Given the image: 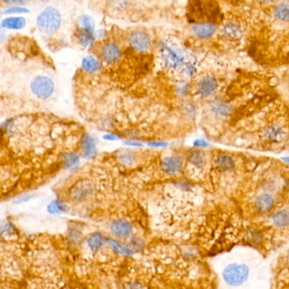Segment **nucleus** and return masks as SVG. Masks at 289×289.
Segmentation results:
<instances>
[{
	"label": "nucleus",
	"mask_w": 289,
	"mask_h": 289,
	"mask_svg": "<svg viewBox=\"0 0 289 289\" xmlns=\"http://www.w3.org/2000/svg\"><path fill=\"white\" fill-rule=\"evenodd\" d=\"M40 1H41V2H42V3H47V2H49L50 0H40Z\"/></svg>",
	"instance_id": "obj_40"
},
{
	"label": "nucleus",
	"mask_w": 289,
	"mask_h": 289,
	"mask_svg": "<svg viewBox=\"0 0 289 289\" xmlns=\"http://www.w3.org/2000/svg\"><path fill=\"white\" fill-rule=\"evenodd\" d=\"M93 185L88 180H82L75 183L69 190V198L73 201H83L93 192Z\"/></svg>",
	"instance_id": "obj_10"
},
{
	"label": "nucleus",
	"mask_w": 289,
	"mask_h": 289,
	"mask_svg": "<svg viewBox=\"0 0 289 289\" xmlns=\"http://www.w3.org/2000/svg\"><path fill=\"white\" fill-rule=\"evenodd\" d=\"M29 2L30 0H4V3L8 6H24L25 5L29 3Z\"/></svg>",
	"instance_id": "obj_31"
},
{
	"label": "nucleus",
	"mask_w": 289,
	"mask_h": 289,
	"mask_svg": "<svg viewBox=\"0 0 289 289\" xmlns=\"http://www.w3.org/2000/svg\"><path fill=\"white\" fill-rule=\"evenodd\" d=\"M109 243H110L111 245L113 248V250H115L116 252L119 253V254H122V255H131L133 254V251H132L127 246H124L122 244H119L118 242L115 241V240H109Z\"/></svg>",
	"instance_id": "obj_29"
},
{
	"label": "nucleus",
	"mask_w": 289,
	"mask_h": 289,
	"mask_svg": "<svg viewBox=\"0 0 289 289\" xmlns=\"http://www.w3.org/2000/svg\"><path fill=\"white\" fill-rule=\"evenodd\" d=\"M27 24V19L21 16H7L0 22V27L6 30L21 31Z\"/></svg>",
	"instance_id": "obj_13"
},
{
	"label": "nucleus",
	"mask_w": 289,
	"mask_h": 289,
	"mask_svg": "<svg viewBox=\"0 0 289 289\" xmlns=\"http://www.w3.org/2000/svg\"><path fill=\"white\" fill-rule=\"evenodd\" d=\"M111 231L118 237H129L132 234V225L125 220H117L111 225Z\"/></svg>",
	"instance_id": "obj_17"
},
{
	"label": "nucleus",
	"mask_w": 289,
	"mask_h": 289,
	"mask_svg": "<svg viewBox=\"0 0 289 289\" xmlns=\"http://www.w3.org/2000/svg\"><path fill=\"white\" fill-rule=\"evenodd\" d=\"M161 167L168 175H176L183 170V159L175 154L165 157L161 161Z\"/></svg>",
	"instance_id": "obj_11"
},
{
	"label": "nucleus",
	"mask_w": 289,
	"mask_h": 289,
	"mask_svg": "<svg viewBox=\"0 0 289 289\" xmlns=\"http://www.w3.org/2000/svg\"><path fill=\"white\" fill-rule=\"evenodd\" d=\"M221 34L229 40H238L242 37L243 29L237 22H229L222 27Z\"/></svg>",
	"instance_id": "obj_14"
},
{
	"label": "nucleus",
	"mask_w": 289,
	"mask_h": 289,
	"mask_svg": "<svg viewBox=\"0 0 289 289\" xmlns=\"http://www.w3.org/2000/svg\"><path fill=\"white\" fill-rule=\"evenodd\" d=\"M272 221L277 227H286L289 225V211L280 210L273 215Z\"/></svg>",
	"instance_id": "obj_25"
},
{
	"label": "nucleus",
	"mask_w": 289,
	"mask_h": 289,
	"mask_svg": "<svg viewBox=\"0 0 289 289\" xmlns=\"http://www.w3.org/2000/svg\"><path fill=\"white\" fill-rule=\"evenodd\" d=\"M287 263H288V265H289V254H288V255H287Z\"/></svg>",
	"instance_id": "obj_41"
},
{
	"label": "nucleus",
	"mask_w": 289,
	"mask_h": 289,
	"mask_svg": "<svg viewBox=\"0 0 289 289\" xmlns=\"http://www.w3.org/2000/svg\"><path fill=\"white\" fill-rule=\"evenodd\" d=\"M105 138H107L108 140H115L116 139V137H114V136L113 135L106 136Z\"/></svg>",
	"instance_id": "obj_38"
},
{
	"label": "nucleus",
	"mask_w": 289,
	"mask_h": 289,
	"mask_svg": "<svg viewBox=\"0 0 289 289\" xmlns=\"http://www.w3.org/2000/svg\"><path fill=\"white\" fill-rule=\"evenodd\" d=\"M150 145L152 146H155V147H163L165 145V143H150Z\"/></svg>",
	"instance_id": "obj_37"
},
{
	"label": "nucleus",
	"mask_w": 289,
	"mask_h": 289,
	"mask_svg": "<svg viewBox=\"0 0 289 289\" xmlns=\"http://www.w3.org/2000/svg\"><path fill=\"white\" fill-rule=\"evenodd\" d=\"M274 204L273 197L268 194H261L255 199V208L262 214L270 212L273 209Z\"/></svg>",
	"instance_id": "obj_15"
},
{
	"label": "nucleus",
	"mask_w": 289,
	"mask_h": 289,
	"mask_svg": "<svg viewBox=\"0 0 289 289\" xmlns=\"http://www.w3.org/2000/svg\"><path fill=\"white\" fill-rule=\"evenodd\" d=\"M273 16L278 22L289 23V4H277L274 7Z\"/></svg>",
	"instance_id": "obj_18"
},
{
	"label": "nucleus",
	"mask_w": 289,
	"mask_h": 289,
	"mask_svg": "<svg viewBox=\"0 0 289 289\" xmlns=\"http://www.w3.org/2000/svg\"><path fill=\"white\" fill-rule=\"evenodd\" d=\"M87 244H88V246L90 247L92 251L97 252L98 250H100L104 244V239H103L102 234H99V233H96L90 237L87 240Z\"/></svg>",
	"instance_id": "obj_26"
},
{
	"label": "nucleus",
	"mask_w": 289,
	"mask_h": 289,
	"mask_svg": "<svg viewBox=\"0 0 289 289\" xmlns=\"http://www.w3.org/2000/svg\"><path fill=\"white\" fill-rule=\"evenodd\" d=\"M188 160L197 167H202L205 164V157L199 150H193L190 152L188 156Z\"/></svg>",
	"instance_id": "obj_28"
},
{
	"label": "nucleus",
	"mask_w": 289,
	"mask_h": 289,
	"mask_svg": "<svg viewBox=\"0 0 289 289\" xmlns=\"http://www.w3.org/2000/svg\"><path fill=\"white\" fill-rule=\"evenodd\" d=\"M132 0H110L109 9L115 13H124L131 8Z\"/></svg>",
	"instance_id": "obj_19"
},
{
	"label": "nucleus",
	"mask_w": 289,
	"mask_h": 289,
	"mask_svg": "<svg viewBox=\"0 0 289 289\" xmlns=\"http://www.w3.org/2000/svg\"><path fill=\"white\" fill-rule=\"evenodd\" d=\"M62 162H63V167L68 170H74L79 164V156L75 153H66L63 155Z\"/></svg>",
	"instance_id": "obj_22"
},
{
	"label": "nucleus",
	"mask_w": 289,
	"mask_h": 289,
	"mask_svg": "<svg viewBox=\"0 0 289 289\" xmlns=\"http://www.w3.org/2000/svg\"><path fill=\"white\" fill-rule=\"evenodd\" d=\"M103 67V62L101 61L99 57L92 54L85 56L81 63L82 71L88 75L98 74L102 71Z\"/></svg>",
	"instance_id": "obj_12"
},
{
	"label": "nucleus",
	"mask_w": 289,
	"mask_h": 289,
	"mask_svg": "<svg viewBox=\"0 0 289 289\" xmlns=\"http://www.w3.org/2000/svg\"><path fill=\"white\" fill-rule=\"evenodd\" d=\"M29 13V9L25 6H9L5 11L0 12V16H16V15H26Z\"/></svg>",
	"instance_id": "obj_27"
},
{
	"label": "nucleus",
	"mask_w": 289,
	"mask_h": 289,
	"mask_svg": "<svg viewBox=\"0 0 289 289\" xmlns=\"http://www.w3.org/2000/svg\"><path fill=\"white\" fill-rule=\"evenodd\" d=\"M6 38H7V33H6V29H4V28L0 27V43L5 42Z\"/></svg>",
	"instance_id": "obj_33"
},
{
	"label": "nucleus",
	"mask_w": 289,
	"mask_h": 289,
	"mask_svg": "<svg viewBox=\"0 0 289 289\" xmlns=\"http://www.w3.org/2000/svg\"><path fill=\"white\" fill-rule=\"evenodd\" d=\"M76 39L83 48H92L97 42V30L94 20L92 16L83 15L78 20V26L76 31Z\"/></svg>",
	"instance_id": "obj_2"
},
{
	"label": "nucleus",
	"mask_w": 289,
	"mask_h": 289,
	"mask_svg": "<svg viewBox=\"0 0 289 289\" xmlns=\"http://www.w3.org/2000/svg\"><path fill=\"white\" fill-rule=\"evenodd\" d=\"M282 159H283L284 161H286L287 162V163H289V156L284 157V158H282Z\"/></svg>",
	"instance_id": "obj_39"
},
{
	"label": "nucleus",
	"mask_w": 289,
	"mask_h": 289,
	"mask_svg": "<svg viewBox=\"0 0 289 289\" xmlns=\"http://www.w3.org/2000/svg\"><path fill=\"white\" fill-rule=\"evenodd\" d=\"M265 135L268 140L278 142V141H281L283 139L285 132H284L283 128H281L280 126L273 125L269 127L266 129Z\"/></svg>",
	"instance_id": "obj_20"
},
{
	"label": "nucleus",
	"mask_w": 289,
	"mask_h": 289,
	"mask_svg": "<svg viewBox=\"0 0 289 289\" xmlns=\"http://www.w3.org/2000/svg\"><path fill=\"white\" fill-rule=\"evenodd\" d=\"M68 207L62 200H53L47 205V212L52 215H59L67 212Z\"/></svg>",
	"instance_id": "obj_24"
},
{
	"label": "nucleus",
	"mask_w": 289,
	"mask_h": 289,
	"mask_svg": "<svg viewBox=\"0 0 289 289\" xmlns=\"http://www.w3.org/2000/svg\"><path fill=\"white\" fill-rule=\"evenodd\" d=\"M219 87V81L215 76L210 74L203 75L196 82L195 92L200 98H208L215 94Z\"/></svg>",
	"instance_id": "obj_8"
},
{
	"label": "nucleus",
	"mask_w": 289,
	"mask_h": 289,
	"mask_svg": "<svg viewBox=\"0 0 289 289\" xmlns=\"http://www.w3.org/2000/svg\"><path fill=\"white\" fill-rule=\"evenodd\" d=\"M191 31L197 38L203 40L210 39L216 34L218 27L215 22L208 20H200L193 23Z\"/></svg>",
	"instance_id": "obj_9"
},
{
	"label": "nucleus",
	"mask_w": 289,
	"mask_h": 289,
	"mask_svg": "<svg viewBox=\"0 0 289 289\" xmlns=\"http://www.w3.org/2000/svg\"><path fill=\"white\" fill-rule=\"evenodd\" d=\"M30 88L36 98L46 100L50 98L55 92V82L47 75H38L32 80Z\"/></svg>",
	"instance_id": "obj_4"
},
{
	"label": "nucleus",
	"mask_w": 289,
	"mask_h": 289,
	"mask_svg": "<svg viewBox=\"0 0 289 289\" xmlns=\"http://www.w3.org/2000/svg\"><path fill=\"white\" fill-rule=\"evenodd\" d=\"M137 242H138V239H135L134 240H132V244H134V248H139V249H140V248L143 247L144 244H143V242H142L140 239L139 240V243H137Z\"/></svg>",
	"instance_id": "obj_34"
},
{
	"label": "nucleus",
	"mask_w": 289,
	"mask_h": 289,
	"mask_svg": "<svg viewBox=\"0 0 289 289\" xmlns=\"http://www.w3.org/2000/svg\"><path fill=\"white\" fill-rule=\"evenodd\" d=\"M83 156L86 158H92L97 154V144L92 136L84 135L81 141Z\"/></svg>",
	"instance_id": "obj_16"
},
{
	"label": "nucleus",
	"mask_w": 289,
	"mask_h": 289,
	"mask_svg": "<svg viewBox=\"0 0 289 289\" xmlns=\"http://www.w3.org/2000/svg\"><path fill=\"white\" fill-rule=\"evenodd\" d=\"M211 109L215 112V114L222 115V117H225L227 114H229V112L231 110V107L224 101L215 99V100L213 101L212 104H211Z\"/></svg>",
	"instance_id": "obj_23"
},
{
	"label": "nucleus",
	"mask_w": 289,
	"mask_h": 289,
	"mask_svg": "<svg viewBox=\"0 0 289 289\" xmlns=\"http://www.w3.org/2000/svg\"><path fill=\"white\" fill-rule=\"evenodd\" d=\"M159 57L163 67L169 72L190 78L196 72V60L179 44L172 41H163L159 46Z\"/></svg>",
	"instance_id": "obj_1"
},
{
	"label": "nucleus",
	"mask_w": 289,
	"mask_h": 289,
	"mask_svg": "<svg viewBox=\"0 0 289 289\" xmlns=\"http://www.w3.org/2000/svg\"><path fill=\"white\" fill-rule=\"evenodd\" d=\"M195 146L197 147H205L207 146L208 143L206 142V141L201 140V139H200V140L196 141V142L195 143Z\"/></svg>",
	"instance_id": "obj_35"
},
{
	"label": "nucleus",
	"mask_w": 289,
	"mask_h": 289,
	"mask_svg": "<svg viewBox=\"0 0 289 289\" xmlns=\"http://www.w3.org/2000/svg\"><path fill=\"white\" fill-rule=\"evenodd\" d=\"M127 43L134 53L144 54L153 48V39L147 31L136 29L132 31L127 37Z\"/></svg>",
	"instance_id": "obj_5"
},
{
	"label": "nucleus",
	"mask_w": 289,
	"mask_h": 289,
	"mask_svg": "<svg viewBox=\"0 0 289 289\" xmlns=\"http://www.w3.org/2000/svg\"><path fill=\"white\" fill-rule=\"evenodd\" d=\"M215 164H216V167L223 171L233 170L235 165L234 159L227 154H221L218 156V158L215 159Z\"/></svg>",
	"instance_id": "obj_21"
},
{
	"label": "nucleus",
	"mask_w": 289,
	"mask_h": 289,
	"mask_svg": "<svg viewBox=\"0 0 289 289\" xmlns=\"http://www.w3.org/2000/svg\"><path fill=\"white\" fill-rule=\"evenodd\" d=\"M184 110H185L187 114L192 115V114H194L195 113V105H193L191 104H186V106L184 107Z\"/></svg>",
	"instance_id": "obj_32"
},
{
	"label": "nucleus",
	"mask_w": 289,
	"mask_h": 289,
	"mask_svg": "<svg viewBox=\"0 0 289 289\" xmlns=\"http://www.w3.org/2000/svg\"><path fill=\"white\" fill-rule=\"evenodd\" d=\"M98 57L105 66H115L123 57V50L118 43L114 41H105L98 49Z\"/></svg>",
	"instance_id": "obj_6"
},
{
	"label": "nucleus",
	"mask_w": 289,
	"mask_h": 289,
	"mask_svg": "<svg viewBox=\"0 0 289 289\" xmlns=\"http://www.w3.org/2000/svg\"><path fill=\"white\" fill-rule=\"evenodd\" d=\"M259 3L263 4V5H269V4H272L276 2V0H256Z\"/></svg>",
	"instance_id": "obj_36"
},
{
	"label": "nucleus",
	"mask_w": 289,
	"mask_h": 289,
	"mask_svg": "<svg viewBox=\"0 0 289 289\" xmlns=\"http://www.w3.org/2000/svg\"><path fill=\"white\" fill-rule=\"evenodd\" d=\"M250 274L247 265L244 264H232L227 266L223 272V277L227 283L232 286H239L244 283Z\"/></svg>",
	"instance_id": "obj_7"
},
{
	"label": "nucleus",
	"mask_w": 289,
	"mask_h": 289,
	"mask_svg": "<svg viewBox=\"0 0 289 289\" xmlns=\"http://www.w3.org/2000/svg\"><path fill=\"white\" fill-rule=\"evenodd\" d=\"M62 21L60 11L55 7L48 6L37 15L36 24L37 28L45 34H53L60 28Z\"/></svg>",
	"instance_id": "obj_3"
},
{
	"label": "nucleus",
	"mask_w": 289,
	"mask_h": 289,
	"mask_svg": "<svg viewBox=\"0 0 289 289\" xmlns=\"http://www.w3.org/2000/svg\"><path fill=\"white\" fill-rule=\"evenodd\" d=\"M175 90L179 97H185L189 92V86L188 82L185 80H182L177 84Z\"/></svg>",
	"instance_id": "obj_30"
}]
</instances>
